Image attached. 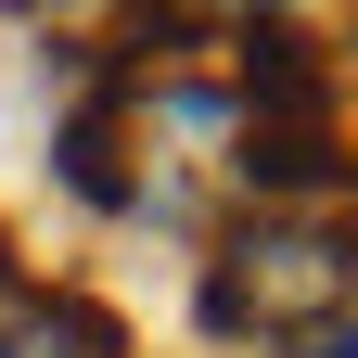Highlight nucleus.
I'll return each instance as SVG.
<instances>
[{"label": "nucleus", "mask_w": 358, "mask_h": 358, "mask_svg": "<svg viewBox=\"0 0 358 358\" xmlns=\"http://www.w3.org/2000/svg\"><path fill=\"white\" fill-rule=\"evenodd\" d=\"M0 358H128V333L90 294H13L0 282Z\"/></svg>", "instance_id": "f03ea898"}, {"label": "nucleus", "mask_w": 358, "mask_h": 358, "mask_svg": "<svg viewBox=\"0 0 358 358\" xmlns=\"http://www.w3.org/2000/svg\"><path fill=\"white\" fill-rule=\"evenodd\" d=\"M294 358H358V345H345V333H333V345H294Z\"/></svg>", "instance_id": "7ed1b4c3"}, {"label": "nucleus", "mask_w": 358, "mask_h": 358, "mask_svg": "<svg viewBox=\"0 0 358 358\" xmlns=\"http://www.w3.org/2000/svg\"><path fill=\"white\" fill-rule=\"evenodd\" d=\"M345 294H358V243L320 205H256L205 256V333L217 345H256V358L333 345L345 333Z\"/></svg>", "instance_id": "f257e3e1"}]
</instances>
